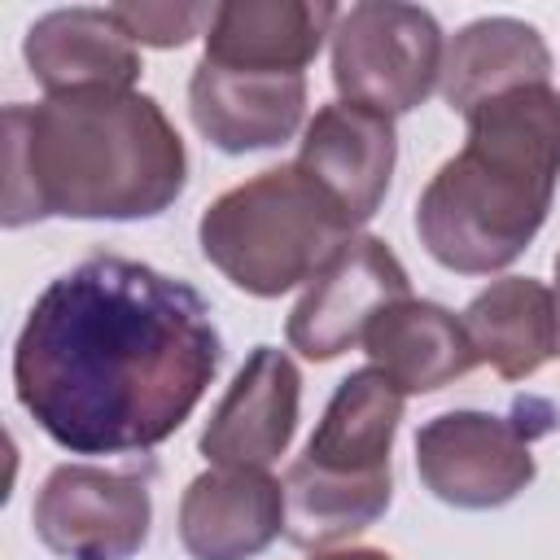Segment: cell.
<instances>
[{
  "instance_id": "cell-10",
  "label": "cell",
  "mask_w": 560,
  "mask_h": 560,
  "mask_svg": "<svg viewBox=\"0 0 560 560\" xmlns=\"http://www.w3.org/2000/svg\"><path fill=\"white\" fill-rule=\"evenodd\" d=\"M298 363L276 346H254L201 429V455L214 468H271L298 433Z\"/></svg>"
},
{
  "instance_id": "cell-2",
  "label": "cell",
  "mask_w": 560,
  "mask_h": 560,
  "mask_svg": "<svg viewBox=\"0 0 560 560\" xmlns=\"http://www.w3.org/2000/svg\"><path fill=\"white\" fill-rule=\"evenodd\" d=\"M184 184V140L149 92L79 88L4 109V228L153 219L175 206Z\"/></svg>"
},
{
  "instance_id": "cell-9",
  "label": "cell",
  "mask_w": 560,
  "mask_h": 560,
  "mask_svg": "<svg viewBox=\"0 0 560 560\" xmlns=\"http://www.w3.org/2000/svg\"><path fill=\"white\" fill-rule=\"evenodd\" d=\"M411 298L407 267L381 236H350L302 289L284 337L311 363H328L363 341L368 324L394 302Z\"/></svg>"
},
{
  "instance_id": "cell-6",
  "label": "cell",
  "mask_w": 560,
  "mask_h": 560,
  "mask_svg": "<svg viewBox=\"0 0 560 560\" xmlns=\"http://www.w3.org/2000/svg\"><path fill=\"white\" fill-rule=\"evenodd\" d=\"M442 26L429 9L402 0L350 4L332 26V83L341 101L385 118L411 114L442 79Z\"/></svg>"
},
{
  "instance_id": "cell-3",
  "label": "cell",
  "mask_w": 560,
  "mask_h": 560,
  "mask_svg": "<svg viewBox=\"0 0 560 560\" xmlns=\"http://www.w3.org/2000/svg\"><path fill=\"white\" fill-rule=\"evenodd\" d=\"M468 140L416 201V232L433 262L459 276L503 271L547 223L560 184V92L529 83L481 101Z\"/></svg>"
},
{
  "instance_id": "cell-18",
  "label": "cell",
  "mask_w": 560,
  "mask_h": 560,
  "mask_svg": "<svg viewBox=\"0 0 560 560\" xmlns=\"http://www.w3.org/2000/svg\"><path fill=\"white\" fill-rule=\"evenodd\" d=\"M547 79H551V48L542 44L538 26L521 18H477L446 44L438 88L451 109L468 114L481 101Z\"/></svg>"
},
{
  "instance_id": "cell-7",
  "label": "cell",
  "mask_w": 560,
  "mask_h": 560,
  "mask_svg": "<svg viewBox=\"0 0 560 560\" xmlns=\"http://www.w3.org/2000/svg\"><path fill=\"white\" fill-rule=\"evenodd\" d=\"M551 424H521L494 411H442L416 433V472L424 490L464 512H490L512 503L538 472L534 433Z\"/></svg>"
},
{
  "instance_id": "cell-21",
  "label": "cell",
  "mask_w": 560,
  "mask_h": 560,
  "mask_svg": "<svg viewBox=\"0 0 560 560\" xmlns=\"http://www.w3.org/2000/svg\"><path fill=\"white\" fill-rule=\"evenodd\" d=\"M551 293H556V319H560V254H556V289Z\"/></svg>"
},
{
  "instance_id": "cell-15",
  "label": "cell",
  "mask_w": 560,
  "mask_h": 560,
  "mask_svg": "<svg viewBox=\"0 0 560 560\" xmlns=\"http://www.w3.org/2000/svg\"><path fill=\"white\" fill-rule=\"evenodd\" d=\"M22 57L48 96L79 88H136L144 70L136 39L122 31V22L109 9L88 4L35 18L22 39Z\"/></svg>"
},
{
  "instance_id": "cell-12",
  "label": "cell",
  "mask_w": 560,
  "mask_h": 560,
  "mask_svg": "<svg viewBox=\"0 0 560 560\" xmlns=\"http://www.w3.org/2000/svg\"><path fill=\"white\" fill-rule=\"evenodd\" d=\"M293 162L311 179H319L359 228L381 210L394 179V162H398L394 118L354 101H332L315 109V118L306 122Z\"/></svg>"
},
{
  "instance_id": "cell-17",
  "label": "cell",
  "mask_w": 560,
  "mask_h": 560,
  "mask_svg": "<svg viewBox=\"0 0 560 560\" xmlns=\"http://www.w3.org/2000/svg\"><path fill=\"white\" fill-rule=\"evenodd\" d=\"M459 319L468 328L477 363H490L503 381H525L560 354L556 293L534 276L490 280Z\"/></svg>"
},
{
  "instance_id": "cell-16",
  "label": "cell",
  "mask_w": 560,
  "mask_h": 560,
  "mask_svg": "<svg viewBox=\"0 0 560 560\" xmlns=\"http://www.w3.org/2000/svg\"><path fill=\"white\" fill-rule=\"evenodd\" d=\"M363 350L372 368L402 394L446 389L451 381L477 368V350L468 341L464 319L424 298H402L381 311L363 332Z\"/></svg>"
},
{
  "instance_id": "cell-1",
  "label": "cell",
  "mask_w": 560,
  "mask_h": 560,
  "mask_svg": "<svg viewBox=\"0 0 560 560\" xmlns=\"http://www.w3.org/2000/svg\"><path fill=\"white\" fill-rule=\"evenodd\" d=\"M223 359L206 298L136 258L92 254L48 280L13 346L22 411L70 455L162 446Z\"/></svg>"
},
{
  "instance_id": "cell-20",
  "label": "cell",
  "mask_w": 560,
  "mask_h": 560,
  "mask_svg": "<svg viewBox=\"0 0 560 560\" xmlns=\"http://www.w3.org/2000/svg\"><path fill=\"white\" fill-rule=\"evenodd\" d=\"M311 560H394V556L381 547H341V551H319Z\"/></svg>"
},
{
  "instance_id": "cell-8",
  "label": "cell",
  "mask_w": 560,
  "mask_h": 560,
  "mask_svg": "<svg viewBox=\"0 0 560 560\" xmlns=\"http://www.w3.org/2000/svg\"><path fill=\"white\" fill-rule=\"evenodd\" d=\"M149 486L96 464H57L31 508L39 542L61 560H131L149 542Z\"/></svg>"
},
{
  "instance_id": "cell-19",
  "label": "cell",
  "mask_w": 560,
  "mask_h": 560,
  "mask_svg": "<svg viewBox=\"0 0 560 560\" xmlns=\"http://www.w3.org/2000/svg\"><path fill=\"white\" fill-rule=\"evenodd\" d=\"M109 13L122 22V31L136 44H149V48H184L192 35L210 31V22H214V4H149V0H131V4H109Z\"/></svg>"
},
{
  "instance_id": "cell-14",
  "label": "cell",
  "mask_w": 560,
  "mask_h": 560,
  "mask_svg": "<svg viewBox=\"0 0 560 560\" xmlns=\"http://www.w3.org/2000/svg\"><path fill=\"white\" fill-rule=\"evenodd\" d=\"M341 9L328 0H228L214 4L206 52L219 66L302 74L324 39H332Z\"/></svg>"
},
{
  "instance_id": "cell-13",
  "label": "cell",
  "mask_w": 560,
  "mask_h": 560,
  "mask_svg": "<svg viewBox=\"0 0 560 560\" xmlns=\"http://www.w3.org/2000/svg\"><path fill=\"white\" fill-rule=\"evenodd\" d=\"M284 534V486L267 468H206L179 499V542L192 560H254Z\"/></svg>"
},
{
  "instance_id": "cell-11",
  "label": "cell",
  "mask_w": 560,
  "mask_h": 560,
  "mask_svg": "<svg viewBox=\"0 0 560 560\" xmlns=\"http://www.w3.org/2000/svg\"><path fill=\"white\" fill-rule=\"evenodd\" d=\"M188 114L223 153H254L293 140L306 114V74L236 70L201 57L188 79Z\"/></svg>"
},
{
  "instance_id": "cell-5",
  "label": "cell",
  "mask_w": 560,
  "mask_h": 560,
  "mask_svg": "<svg viewBox=\"0 0 560 560\" xmlns=\"http://www.w3.org/2000/svg\"><path fill=\"white\" fill-rule=\"evenodd\" d=\"M350 236V214L298 162L228 188L197 223L206 262L249 298H280L311 284Z\"/></svg>"
},
{
  "instance_id": "cell-4",
  "label": "cell",
  "mask_w": 560,
  "mask_h": 560,
  "mask_svg": "<svg viewBox=\"0 0 560 560\" xmlns=\"http://www.w3.org/2000/svg\"><path fill=\"white\" fill-rule=\"evenodd\" d=\"M402 407L407 394L385 381L372 363L350 372L332 389L306 451L289 464L280 481L284 538L293 547L319 551L385 516L394 499L389 451Z\"/></svg>"
}]
</instances>
